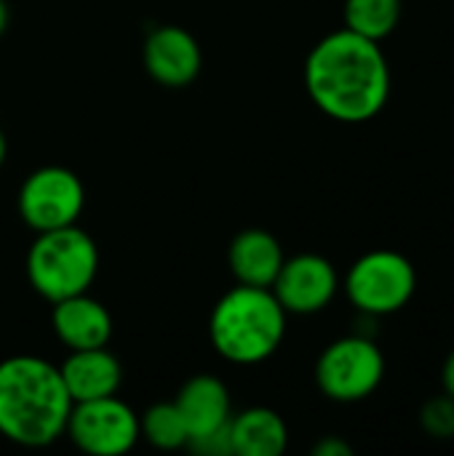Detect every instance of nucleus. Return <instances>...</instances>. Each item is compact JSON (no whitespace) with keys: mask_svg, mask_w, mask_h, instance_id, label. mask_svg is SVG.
Returning a JSON list of instances; mask_svg holds the SVG:
<instances>
[{"mask_svg":"<svg viewBox=\"0 0 454 456\" xmlns=\"http://www.w3.org/2000/svg\"><path fill=\"white\" fill-rule=\"evenodd\" d=\"M313 104L340 123H367L391 96V67L377 40L337 29L318 40L305 61Z\"/></svg>","mask_w":454,"mask_h":456,"instance_id":"1","label":"nucleus"},{"mask_svg":"<svg viewBox=\"0 0 454 456\" xmlns=\"http://www.w3.org/2000/svg\"><path fill=\"white\" fill-rule=\"evenodd\" d=\"M72 398L59 366L37 355H13L0 363V436L40 449L64 436Z\"/></svg>","mask_w":454,"mask_h":456,"instance_id":"2","label":"nucleus"},{"mask_svg":"<svg viewBox=\"0 0 454 456\" xmlns=\"http://www.w3.org/2000/svg\"><path fill=\"white\" fill-rule=\"evenodd\" d=\"M286 310L270 289L235 286L211 310L209 337L214 350L241 366L268 361L284 342Z\"/></svg>","mask_w":454,"mask_h":456,"instance_id":"3","label":"nucleus"},{"mask_svg":"<svg viewBox=\"0 0 454 456\" xmlns=\"http://www.w3.org/2000/svg\"><path fill=\"white\" fill-rule=\"evenodd\" d=\"M99 270V251L78 224L37 232L27 254L29 286L51 305L88 291Z\"/></svg>","mask_w":454,"mask_h":456,"instance_id":"4","label":"nucleus"},{"mask_svg":"<svg viewBox=\"0 0 454 456\" xmlns=\"http://www.w3.org/2000/svg\"><path fill=\"white\" fill-rule=\"evenodd\" d=\"M417 289L415 265L399 251H369L348 270L345 291L361 315H391L409 305Z\"/></svg>","mask_w":454,"mask_h":456,"instance_id":"5","label":"nucleus"},{"mask_svg":"<svg viewBox=\"0 0 454 456\" xmlns=\"http://www.w3.org/2000/svg\"><path fill=\"white\" fill-rule=\"evenodd\" d=\"M383 377L385 358L380 347L361 334L332 342L316 363L318 390L340 403H356L369 398L380 387Z\"/></svg>","mask_w":454,"mask_h":456,"instance_id":"6","label":"nucleus"},{"mask_svg":"<svg viewBox=\"0 0 454 456\" xmlns=\"http://www.w3.org/2000/svg\"><path fill=\"white\" fill-rule=\"evenodd\" d=\"M83 182L62 166H43L32 171L19 190V214L35 232L75 224L83 214Z\"/></svg>","mask_w":454,"mask_h":456,"instance_id":"7","label":"nucleus"},{"mask_svg":"<svg viewBox=\"0 0 454 456\" xmlns=\"http://www.w3.org/2000/svg\"><path fill=\"white\" fill-rule=\"evenodd\" d=\"M72 444L94 456H120L139 441V417L115 395L72 403L67 430Z\"/></svg>","mask_w":454,"mask_h":456,"instance_id":"8","label":"nucleus"},{"mask_svg":"<svg viewBox=\"0 0 454 456\" xmlns=\"http://www.w3.org/2000/svg\"><path fill=\"white\" fill-rule=\"evenodd\" d=\"M340 278L329 259L318 254H300L284 259L270 291L286 313L313 315L321 313L337 294Z\"/></svg>","mask_w":454,"mask_h":456,"instance_id":"9","label":"nucleus"},{"mask_svg":"<svg viewBox=\"0 0 454 456\" xmlns=\"http://www.w3.org/2000/svg\"><path fill=\"white\" fill-rule=\"evenodd\" d=\"M144 69L153 80H158L166 88H182L190 86L201 72V45L198 40L174 24L158 27L144 40Z\"/></svg>","mask_w":454,"mask_h":456,"instance_id":"10","label":"nucleus"},{"mask_svg":"<svg viewBox=\"0 0 454 456\" xmlns=\"http://www.w3.org/2000/svg\"><path fill=\"white\" fill-rule=\"evenodd\" d=\"M51 323H54L59 342L70 350L107 347L112 337V318L107 307L91 299L86 291L54 302Z\"/></svg>","mask_w":454,"mask_h":456,"instance_id":"11","label":"nucleus"},{"mask_svg":"<svg viewBox=\"0 0 454 456\" xmlns=\"http://www.w3.org/2000/svg\"><path fill=\"white\" fill-rule=\"evenodd\" d=\"M59 371L72 403L115 395L123 382L118 358L104 347L72 350L70 358L59 366Z\"/></svg>","mask_w":454,"mask_h":456,"instance_id":"12","label":"nucleus"},{"mask_svg":"<svg viewBox=\"0 0 454 456\" xmlns=\"http://www.w3.org/2000/svg\"><path fill=\"white\" fill-rule=\"evenodd\" d=\"M174 406L179 409L190 441L222 430L230 422V395L217 377H193L179 390ZM187 441V444H190Z\"/></svg>","mask_w":454,"mask_h":456,"instance_id":"13","label":"nucleus"},{"mask_svg":"<svg viewBox=\"0 0 454 456\" xmlns=\"http://www.w3.org/2000/svg\"><path fill=\"white\" fill-rule=\"evenodd\" d=\"M284 259L286 256H284L281 243L265 230H246V232L235 235L230 243V251H227L230 273L244 286L270 289Z\"/></svg>","mask_w":454,"mask_h":456,"instance_id":"14","label":"nucleus"},{"mask_svg":"<svg viewBox=\"0 0 454 456\" xmlns=\"http://www.w3.org/2000/svg\"><path fill=\"white\" fill-rule=\"evenodd\" d=\"M230 444L233 454L241 456H278L286 452L289 430L286 422L273 409H246L230 417Z\"/></svg>","mask_w":454,"mask_h":456,"instance_id":"15","label":"nucleus"},{"mask_svg":"<svg viewBox=\"0 0 454 456\" xmlns=\"http://www.w3.org/2000/svg\"><path fill=\"white\" fill-rule=\"evenodd\" d=\"M401 19V0H345V27L369 40L388 37Z\"/></svg>","mask_w":454,"mask_h":456,"instance_id":"16","label":"nucleus"},{"mask_svg":"<svg viewBox=\"0 0 454 456\" xmlns=\"http://www.w3.org/2000/svg\"><path fill=\"white\" fill-rule=\"evenodd\" d=\"M139 438H144L147 444L174 452L187 446L190 436H187V425L179 414V409L174 403H155L150 406L142 417H139Z\"/></svg>","mask_w":454,"mask_h":456,"instance_id":"17","label":"nucleus"},{"mask_svg":"<svg viewBox=\"0 0 454 456\" xmlns=\"http://www.w3.org/2000/svg\"><path fill=\"white\" fill-rule=\"evenodd\" d=\"M420 425L431 438H454V398L450 393H442L423 403L420 409Z\"/></svg>","mask_w":454,"mask_h":456,"instance_id":"18","label":"nucleus"},{"mask_svg":"<svg viewBox=\"0 0 454 456\" xmlns=\"http://www.w3.org/2000/svg\"><path fill=\"white\" fill-rule=\"evenodd\" d=\"M316 456H351V446L343 444L340 438H324L316 449H313Z\"/></svg>","mask_w":454,"mask_h":456,"instance_id":"19","label":"nucleus"},{"mask_svg":"<svg viewBox=\"0 0 454 456\" xmlns=\"http://www.w3.org/2000/svg\"><path fill=\"white\" fill-rule=\"evenodd\" d=\"M442 385H444V393H450L454 398V350L447 355V361L442 366Z\"/></svg>","mask_w":454,"mask_h":456,"instance_id":"20","label":"nucleus"},{"mask_svg":"<svg viewBox=\"0 0 454 456\" xmlns=\"http://www.w3.org/2000/svg\"><path fill=\"white\" fill-rule=\"evenodd\" d=\"M5 27H8V3L0 0V35L5 32Z\"/></svg>","mask_w":454,"mask_h":456,"instance_id":"21","label":"nucleus"},{"mask_svg":"<svg viewBox=\"0 0 454 456\" xmlns=\"http://www.w3.org/2000/svg\"><path fill=\"white\" fill-rule=\"evenodd\" d=\"M5 136H3V131H0V166H3V160H5Z\"/></svg>","mask_w":454,"mask_h":456,"instance_id":"22","label":"nucleus"}]
</instances>
